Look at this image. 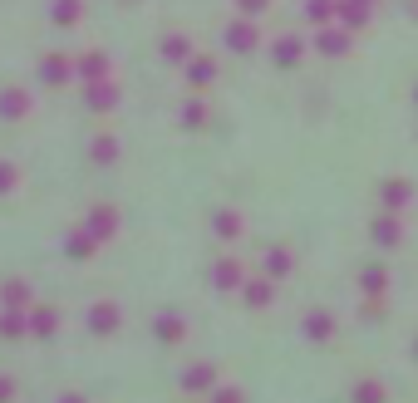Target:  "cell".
Returning a JSON list of instances; mask_svg holds the SVG:
<instances>
[{
	"label": "cell",
	"mask_w": 418,
	"mask_h": 403,
	"mask_svg": "<svg viewBox=\"0 0 418 403\" xmlns=\"http://www.w3.org/2000/svg\"><path fill=\"white\" fill-rule=\"evenodd\" d=\"M178 389H187V394H207V389H216V369H211V364H192V369L178 379Z\"/></svg>",
	"instance_id": "6da1fadb"
},
{
	"label": "cell",
	"mask_w": 418,
	"mask_h": 403,
	"mask_svg": "<svg viewBox=\"0 0 418 403\" xmlns=\"http://www.w3.org/2000/svg\"><path fill=\"white\" fill-rule=\"evenodd\" d=\"M113 226H118V211H113V206H94V211H89V226H84V231H89L94 241H108V236H113Z\"/></svg>",
	"instance_id": "7a4b0ae2"
},
{
	"label": "cell",
	"mask_w": 418,
	"mask_h": 403,
	"mask_svg": "<svg viewBox=\"0 0 418 403\" xmlns=\"http://www.w3.org/2000/svg\"><path fill=\"white\" fill-rule=\"evenodd\" d=\"M158 339H163V344H182V339H187V325H182V315L163 310V315H158Z\"/></svg>",
	"instance_id": "3957f363"
},
{
	"label": "cell",
	"mask_w": 418,
	"mask_h": 403,
	"mask_svg": "<svg viewBox=\"0 0 418 403\" xmlns=\"http://www.w3.org/2000/svg\"><path fill=\"white\" fill-rule=\"evenodd\" d=\"M89 329H94V334H113V329H118V305H94V310H89Z\"/></svg>",
	"instance_id": "277c9868"
},
{
	"label": "cell",
	"mask_w": 418,
	"mask_h": 403,
	"mask_svg": "<svg viewBox=\"0 0 418 403\" xmlns=\"http://www.w3.org/2000/svg\"><path fill=\"white\" fill-rule=\"evenodd\" d=\"M306 334H310L315 344H320V339H330V334H335V315H325V310H315L310 320H306Z\"/></svg>",
	"instance_id": "5b68a950"
},
{
	"label": "cell",
	"mask_w": 418,
	"mask_h": 403,
	"mask_svg": "<svg viewBox=\"0 0 418 403\" xmlns=\"http://www.w3.org/2000/svg\"><path fill=\"white\" fill-rule=\"evenodd\" d=\"M211 226H216V236H226V241H231V236H241V211H216V216H211Z\"/></svg>",
	"instance_id": "8992f818"
},
{
	"label": "cell",
	"mask_w": 418,
	"mask_h": 403,
	"mask_svg": "<svg viewBox=\"0 0 418 403\" xmlns=\"http://www.w3.org/2000/svg\"><path fill=\"white\" fill-rule=\"evenodd\" d=\"M0 300H5V310H25V300H30V286H25V281H10V286L0 291Z\"/></svg>",
	"instance_id": "52a82bcc"
},
{
	"label": "cell",
	"mask_w": 418,
	"mask_h": 403,
	"mask_svg": "<svg viewBox=\"0 0 418 403\" xmlns=\"http://www.w3.org/2000/svg\"><path fill=\"white\" fill-rule=\"evenodd\" d=\"M236 281H241V266H236V261H221V266L211 271V286H221V291H231Z\"/></svg>",
	"instance_id": "ba28073f"
},
{
	"label": "cell",
	"mask_w": 418,
	"mask_h": 403,
	"mask_svg": "<svg viewBox=\"0 0 418 403\" xmlns=\"http://www.w3.org/2000/svg\"><path fill=\"white\" fill-rule=\"evenodd\" d=\"M354 403H389V394H384V384L364 379V384H354Z\"/></svg>",
	"instance_id": "9c48e42d"
},
{
	"label": "cell",
	"mask_w": 418,
	"mask_h": 403,
	"mask_svg": "<svg viewBox=\"0 0 418 403\" xmlns=\"http://www.w3.org/2000/svg\"><path fill=\"white\" fill-rule=\"evenodd\" d=\"M40 79H45V84H64V79H69V59H54V54H50Z\"/></svg>",
	"instance_id": "30bf717a"
},
{
	"label": "cell",
	"mask_w": 418,
	"mask_h": 403,
	"mask_svg": "<svg viewBox=\"0 0 418 403\" xmlns=\"http://www.w3.org/2000/svg\"><path fill=\"white\" fill-rule=\"evenodd\" d=\"M374 241H379V246H394V241H399V221H394V216H379V221H374Z\"/></svg>",
	"instance_id": "8fae6325"
},
{
	"label": "cell",
	"mask_w": 418,
	"mask_h": 403,
	"mask_svg": "<svg viewBox=\"0 0 418 403\" xmlns=\"http://www.w3.org/2000/svg\"><path fill=\"white\" fill-rule=\"evenodd\" d=\"M0 334H5V339L25 334V310H5V315H0Z\"/></svg>",
	"instance_id": "7c38bea8"
},
{
	"label": "cell",
	"mask_w": 418,
	"mask_h": 403,
	"mask_svg": "<svg viewBox=\"0 0 418 403\" xmlns=\"http://www.w3.org/2000/svg\"><path fill=\"white\" fill-rule=\"evenodd\" d=\"M271 296H276V291H271L266 281H251V286H246V305H256V310H266Z\"/></svg>",
	"instance_id": "4fadbf2b"
},
{
	"label": "cell",
	"mask_w": 418,
	"mask_h": 403,
	"mask_svg": "<svg viewBox=\"0 0 418 403\" xmlns=\"http://www.w3.org/2000/svg\"><path fill=\"white\" fill-rule=\"evenodd\" d=\"M25 108H30V99H25V94H15V89H10V94H0V113H5V118H20Z\"/></svg>",
	"instance_id": "5bb4252c"
},
{
	"label": "cell",
	"mask_w": 418,
	"mask_h": 403,
	"mask_svg": "<svg viewBox=\"0 0 418 403\" xmlns=\"http://www.w3.org/2000/svg\"><path fill=\"white\" fill-rule=\"evenodd\" d=\"M266 276H271V281L291 276V256H286V251H271V256H266Z\"/></svg>",
	"instance_id": "9a60e30c"
},
{
	"label": "cell",
	"mask_w": 418,
	"mask_h": 403,
	"mask_svg": "<svg viewBox=\"0 0 418 403\" xmlns=\"http://www.w3.org/2000/svg\"><path fill=\"white\" fill-rule=\"evenodd\" d=\"M79 69H84V79H94V84H99V79H108V59H104V54H89Z\"/></svg>",
	"instance_id": "2e32d148"
},
{
	"label": "cell",
	"mask_w": 418,
	"mask_h": 403,
	"mask_svg": "<svg viewBox=\"0 0 418 403\" xmlns=\"http://www.w3.org/2000/svg\"><path fill=\"white\" fill-rule=\"evenodd\" d=\"M384 202H389V206H404V202H409V182H399V177L384 182Z\"/></svg>",
	"instance_id": "e0dca14e"
},
{
	"label": "cell",
	"mask_w": 418,
	"mask_h": 403,
	"mask_svg": "<svg viewBox=\"0 0 418 403\" xmlns=\"http://www.w3.org/2000/svg\"><path fill=\"white\" fill-rule=\"evenodd\" d=\"M30 325H35V334H40V339H50V334H54V325H59V320H54V310H40V315H35V320H30Z\"/></svg>",
	"instance_id": "ac0fdd59"
},
{
	"label": "cell",
	"mask_w": 418,
	"mask_h": 403,
	"mask_svg": "<svg viewBox=\"0 0 418 403\" xmlns=\"http://www.w3.org/2000/svg\"><path fill=\"white\" fill-rule=\"evenodd\" d=\"M94 158H99V163H113V158H118V143H113V138H94Z\"/></svg>",
	"instance_id": "d6986e66"
},
{
	"label": "cell",
	"mask_w": 418,
	"mask_h": 403,
	"mask_svg": "<svg viewBox=\"0 0 418 403\" xmlns=\"http://www.w3.org/2000/svg\"><path fill=\"white\" fill-rule=\"evenodd\" d=\"M89 246H99L89 231H84V236H69V256H89Z\"/></svg>",
	"instance_id": "ffe728a7"
},
{
	"label": "cell",
	"mask_w": 418,
	"mask_h": 403,
	"mask_svg": "<svg viewBox=\"0 0 418 403\" xmlns=\"http://www.w3.org/2000/svg\"><path fill=\"white\" fill-rule=\"evenodd\" d=\"M202 118H207V108H202V103H187V108H182V123H187V128H197Z\"/></svg>",
	"instance_id": "44dd1931"
},
{
	"label": "cell",
	"mask_w": 418,
	"mask_h": 403,
	"mask_svg": "<svg viewBox=\"0 0 418 403\" xmlns=\"http://www.w3.org/2000/svg\"><path fill=\"white\" fill-rule=\"evenodd\" d=\"M320 45H325V49H330V54H335V49H344V45H349V40H344V35H339V30H325V40H320Z\"/></svg>",
	"instance_id": "7402d4cb"
},
{
	"label": "cell",
	"mask_w": 418,
	"mask_h": 403,
	"mask_svg": "<svg viewBox=\"0 0 418 403\" xmlns=\"http://www.w3.org/2000/svg\"><path fill=\"white\" fill-rule=\"evenodd\" d=\"M384 286H389V276H384V271H369V276H364V291H374V296H379Z\"/></svg>",
	"instance_id": "603a6c76"
},
{
	"label": "cell",
	"mask_w": 418,
	"mask_h": 403,
	"mask_svg": "<svg viewBox=\"0 0 418 403\" xmlns=\"http://www.w3.org/2000/svg\"><path fill=\"white\" fill-rule=\"evenodd\" d=\"M89 103H94V108H108V103H113V89H99V84H94V89H89Z\"/></svg>",
	"instance_id": "cb8c5ba5"
},
{
	"label": "cell",
	"mask_w": 418,
	"mask_h": 403,
	"mask_svg": "<svg viewBox=\"0 0 418 403\" xmlns=\"http://www.w3.org/2000/svg\"><path fill=\"white\" fill-rule=\"evenodd\" d=\"M231 45H236V49H251V30L236 25V30H231Z\"/></svg>",
	"instance_id": "d4e9b609"
},
{
	"label": "cell",
	"mask_w": 418,
	"mask_h": 403,
	"mask_svg": "<svg viewBox=\"0 0 418 403\" xmlns=\"http://www.w3.org/2000/svg\"><path fill=\"white\" fill-rule=\"evenodd\" d=\"M276 54H281V64H291V59H301V45H296V40H286Z\"/></svg>",
	"instance_id": "484cf974"
},
{
	"label": "cell",
	"mask_w": 418,
	"mask_h": 403,
	"mask_svg": "<svg viewBox=\"0 0 418 403\" xmlns=\"http://www.w3.org/2000/svg\"><path fill=\"white\" fill-rule=\"evenodd\" d=\"M187 79H192V84H211V64H192Z\"/></svg>",
	"instance_id": "4316f807"
},
{
	"label": "cell",
	"mask_w": 418,
	"mask_h": 403,
	"mask_svg": "<svg viewBox=\"0 0 418 403\" xmlns=\"http://www.w3.org/2000/svg\"><path fill=\"white\" fill-rule=\"evenodd\" d=\"M211 403H241V394H236V389H216V394H211Z\"/></svg>",
	"instance_id": "83f0119b"
},
{
	"label": "cell",
	"mask_w": 418,
	"mask_h": 403,
	"mask_svg": "<svg viewBox=\"0 0 418 403\" xmlns=\"http://www.w3.org/2000/svg\"><path fill=\"white\" fill-rule=\"evenodd\" d=\"M187 54V40H168V59H182Z\"/></svg>",
	"instance_id": "f1b7e54d"
},
{
	"label": "cell",
	"mask_w": 418,
	"mask_h": 403,
	"mask_svg": "<svg viewBox=\"0 0 418 403\" xmlns=\"http://www.w3.org/2000/svg\"><path fill=\"white\" fill-rule=\"evenodd\" d=\"M15 399V379H5V374H0V403H10Z\"/></svg>",
	"instance_id": "f546056e"
},
{
	"label": "cell",
	"mask_w": 418,
	"mask_h": 403,
	"mask_svg": "<svg viewBox=\"0 0 418 403\" xmlns=\"http://www.w3.org/2000/svg\"><path fill=\"white\" fill-rule=\"evenodd\" d=\"M10 182H15V168H0V192H10Z\"/></svg>",
	"instance_id": "4dcf8cb0"
},
{
	"label": "cell",
	"mask_w": 418,
	"mask_h": 403,
	"mask_svg": "<svg viewBox=\"0 0 418 403\" xmlns=\"http://www.w3.org/2000/svg\"><path fill=\"white\" fill-rule=\"evenodd\" d=\"M241 5H246V10H266V0H241Z\"/></svg>",
	"instance_id": "1f68e13d"
},
{
	"label": "cell",
	"mask_w": 418,
	"mask_h": 403,
	"mask_svg": "<svg viewBox=\"0 0 418 403\" xmlns=\"http://www.w3.org/2000/svg\"><path fill=\"white\" fill-rule=\"evenodd\" d=\"M59 403H84V399H79V394H64V399H59Z\"/></svg>",
	"instance_id": "d6a6232c"
},
{
	"label": "cell",
	"mask_w": 418,
	"mask_h": 403,
	"mask_svg": "<svg viewBox=\"0 0 418 403\" xmlns=\"http://www.w3.org/2000/svg\"><path fill=\"white\" fill-rule=\"evenodd\" d=\"M414 354H418V339H414Z\"/></svg>",
	"instance_id": "836d02e7"
}]
</instances>
